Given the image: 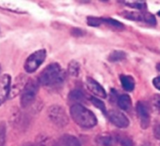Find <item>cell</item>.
I'll return each instance as SVG.
<instances>
[{"mask_svg":"<svg viewBox=\"0 0 160 146\" xmlns=\"http://www.w3.org/2000/svg\"><path fill=\"white\" fill-rule=\"evenodd\" d=\"M66 77L65 70L58 63L48 65L38 75V82L43 86H53L64 82Z\"/></svg>","mask_w":160,"mask_h":146,"instance_id":"cell-1","label":"cell"},{"mask_svg":"<svg viewBox=\"0 0 160 146\" xmlns=\"http://www.w3.org/2000/svg\"><path fill=\"white\" fill-rule=\"evenodd\" d=\"M69 112L73 121L81 128H92L98 124L96 115L82 104H73Z\"/></svg>","mask_w":160,"mask_h":146,"instance_id":"cell-2","label":"cell"},{"mask_svg":"<svg viewBox=\"0 0 160 146\" xmlns=\"http://www.w3.org/2000/svg\"><path fill=\"white\" fill-rule=\"evenodd\" d=\"M38 86L39 83L38 80L34 79L27 81V83L24 84L21 94V106L22 108L28 107L35 100L38 93Z\"/></svg>","mask_w":160,"mask_h":146,"instance_id":"cell-3","label":"cell"},{"mask_svg":"<svg viewBox=\"0 0 160 146\" xmlns=\"http://www.w3.org/2000/svg\"><path fill=\"white\" fill-rule=\"evenodd\" d=\"M46 56H47V52L45 49H40L31 53L27 57L24 63L25 71L28 73L35 72L40 67V65L45 61Z\"/></svg>","mask_w":160,"mask_h":146,"instance_id":"cell-4","label":"cell"},{"mask_svg":"<svg viewBox=\"0 0 160 146\" xmlns=\"http://www.w3.org/2000/svg\"><path fill=\"white\" fill-rule=\"evenodd\" d=\"M48 116L50 120L57 127L64 128L68 123V117L63 107L52 105L48 109Z\"/></svg>","mask_w":160,"mask_h":146,"instance_id":"cell-5","label":"cell"},{"mask_svg":"<svg viewBox=\"0 0 160 146\" xmlns=\"http://www.w3.org/2000/svg\"><path fill=\"white\" fill-rule=\"evenodd\" d=\"M137 114L141 122V127L145 129L149 127L151 122V115H150V107L144 101H139L136 105Z\"/></svg>","mask_w":160,"mask_h":146,"instance_id":"cell-6","label":"cell"},{"mask_svg":"<svg viewBox=\"0 0 160 146\" xmlns=\"http://www.w3.org/2000/svg\"><path fill=\"white\" fill-rule=\"evenodd\" d=\"M108 118L110 121L116 126L119 128H126L129 126V120L128 118L121 112L116 110H111L107 112Z\"/></svg>","mask_w":160,"mask_h":146,"instance_id":"cell-7","label":"cell"},{"mask_svg":"<svg viewBox=\"0 0 160 146\" xmlns=\"http://www.w3.org/2000/svg\"><path fill=\"white\" fill-rule=\"evenodd\" d=\"M11 77L8 74H3L0 77V106L7 100L10 92Z\"/></svg>","mask_w":160,"mask_h":146,"instance_id":"cell-8","label":"cell"},{"mask_svg":"<svg viewBox=\"0 0 160 146\" xmlns=\"http://www.w3.org/2000/svg\"><path fill=\"white\" fill-rule=\"evenodd\" d=\"M86 85H87V88L89 89V91L92 92L95 96H97L98 98H105L107 97V93H106L105 89L102 87V85L100 83H98L93 78H90V77L86 78Z\"/></svg>","mask_w":160,"mask_h":146,"instance_id":"cell-9","label":"cell"},{"mask_svg":"<svg viewBox=\"0 0 160 146\" xmlns=\"http://www.w3.org/2000/svg\"><path fill=\"white\" fill-rule=\"evenodd\" d=\"M52 146H82L80 141L72 135H63L58 138Z\"/></svg>","mask_w":160,"mask_h":146,"instance_id":"cell-10","label":"cell"},{"mask_svg":"<svg viewBox=\"0 0 160 146\" xmlns=\"http://www.w3.org/2000/svg\"><path fill=\"white\" fill-rule=\"evenodd\" d=\"M118 142V137L110 134L103 133L97 138V143L100 146H116Z\"/></svg>","mask_w":160,"mask_h":146,"instance_id":"cell-11","label":"cell"},{"mask_svg":"<svg viewBox=\"0 0 160 146\" xmlns=\"http://www.w3.org/2000/svg\"><path fill=\"white\" fill-rule=\"evenodd\" d=\"M121 80V84L123 86V88L128 91V92H131L134 90L135 87V81L131 76H128V75H121L120 77Z\"/></svg>","mask_w":160,"mask_h":146,"instance_id":"cell-12","label":"cell"},{"mask_svg":"<svg viewBox=\"0 0 160 146\" xmlns=\"http://www.w3.org/2000/svg\"><path fill=\"white\" fill-rule=\"evenodd\" d=\"M68 99L71 102H74V104H80V102L85 101V95L82 90L75 89L69 93Z\"/></svg>","mask_w":160,"mask_h":146,"instance_id":"cell-13","label":"cell"},{"mask_svg":"<svg viewBox=\"0 0 160 146\" xmlns=\"http://www.w3.org/2000/svg\"><path fill=\"white\" fill-rule=\"evenodd\" d=\"M117 103L118 106L124 110V111H128L132 105V101H131V98L128 95H121L118 97L117 99Z\"/></svg>","mask_w":160,"mask_h":146,"instance_id":"cell-14","label":"cell"},{"mask_svg":"<svg viewBox=\"0 0 160 146\" xmlns=\"http://www.w3.org/2000/svg\"><path fill=\"white\" fill-rule=\"evenodd\" d=\"M150 110H152L156 113H160V95H155L151 100L150 104H148Z\"/></svg>","mask_w":160,"mask_h":146,"instance_id":"cell-15","label":"cell"},{"mask_svg":"<svg viewBox=\"0 0 160 146\" xmlns=\"http://www.w3.org/2000/svg\"><path fill=\"white\" fill-rule=\"evenodd\" d=\"M102 21H103L104 23H106L107 25H109V26H111V27H112V28H114L116 30H123V29H125V25L122 23H120V22H118V21H116L114 19H112V18L103 19L102 18Z\"/></svg>","mask_w":160,"mask_h":146,"instance_id":"cell-16","label":"cell"},{"mask_svg":"<svg viewBox=\"0 0 160 146\" xmlns=\"http://www.w3.org/2000/svg\"><path fill=\"white\" fill-rule=\"evenodd\" d=\"M126 53L122 51H113L108 57L109 61L111 62H118L126 59Z\"/></svg>","mask_w":160,"mask_h":146,"instance_id":"cell-17","label":"cell"},{"mask_svg":"<svg viewBox=\"0 0 160 146\" xmlns=\"http://www.w3.org/2000/svg\"><path fill=\"white\" fill-rule=\"evenodd\" d=\"M68 72L69 75H71L73 77H77L80 72V64L77 61H71L68 64Z\"/></svg>","mask_w":160,"mask_h":146,"instance_id":"cell-18","label":"cell"},{"mask_svg":"<svg viewBox=\"0 0 160 146\" xmlns=\"http://www.w3.org/2000/svg\"><path fill=\"white\" fill-rule=\"evenodd\" d=\"M123 16L133 21H142L143 20V14L141 12H131V11H125L123 13Z\"/></svg>","mask_w":160,"mask_h":146,"instance_id":"cell-19","label":"cell"},{"mask_svg":"<svg viewBox=\"0 0 160 146\" xmlns=\"http://www.w3.org/2000/svg\"><path fill=\"white\" fill-rule=\"evenodd\" d=\"M91 102H92V104H93L95 107H97L98 109H99L100 111H102V112H103V113L107 114V111H106L105 104H104L100 99H98V98H94V97H92V98H91Z\"/></svg>","mask_w":160,"mask_h":146,"instance_id":"cell-20","label":"cell"},{"mask_svg":"<svg viewBox=\"0 0 160 146\" xmlns=\"http://www.w3.org/2000/svg\"><path fill=\"white\" fill-rule=\"evenodd\" d=\"M125 4H128V6L138 8V9H142L146 7V3L144 1H124Z\"/></svg>","mask_w":160,"mask_h":146,"instance_id":"cell-21","label":"cell"},{"mask_svg":"<svg viewBox=\"0 0 160 146\" xmlns=\"http://www.w3.org/2000/svg\"><path fill=\"white\" fill-rule=\"evenodd\" d=\"M87 23L90 26H99L101 25V23H103L102 18H98V17H88L87 18Z\"/></svg>","mask_w":160,"mask_h":146,"instance_id":"cell-22","label":"cell"},{"mask_svg":"<svg viewBox=\"0 0 160 146\" xmlns=\"http://www.w3.org/2000/svg\"><path fill=\"white\" fill-rule=\"evenodd\" d=\"M6 143V125L0 123V146L5 145Z\"/></svg>","mask_w":160,"mask_h":146,"instance_id":"cell-23","label":"cell"},{"mask_svg":"<svg viewBox=\"0 0 160 146\" xmlns=\"http://www.w3.org/2000/svg\"><path fill=\"white\" fill-rule=\"evenodd\" d=\"M143 21H145L147 23L151 24V25H155L157 23V21H156V18L153 14L149 13V12H145L143 14Z\"/></svg>","mask_w":160,"mask_h":146,"instance_id":"cell-24","label":"cell"},{"mask_svg":"<svg viewBox=\"0 0 160 146\" xmlns=\"http://www.w3.org/2000/svg\"><path fill=\"white\" fill-rule=\"evenodd\" d=\"M118 141L120 142L122 146H133V142L130 138L124 136V137H118Z\"/></svg>","mask_w":160,"mask_h":146,"instance_id":"cell-25","label":"cell"},{"mask_svg":"<svg viewBox=\"0 0 160 146\" xmlns=\"http://www.w3.org/2000/svg\"><path fill=\"white\" fill-rule=\"evenodd\" d=\"M154 134L156 138L160 139V123H157L155 128H154Z\"/></svg>","mask_w":160,"mask_h":146,"instance_id":"cell-26","label":"cell"},{"mask_svg":"<svg viewBox=\"0 0 160 146\" xmlns=\"http://www.w3.org/2000/svg\"><path fill=\"white\" fill-rule=\"evenodd\" d=\"M153 84H154V86H155L157 89L160 90V76L155 78V79L153 80Z\"/></svg>","mask_w":160,"mask_h":146,"instance_id":"cell-27","label":"cell"},{"mask_svg":"<svg viewBox=\"0 0 160 146\" xmlns=\"http://www.w3.org/2000/svg\"><path fill=\"white\" fill-rule=\"evenodd\" d=\"M72 35L73 36H82V31L81 30V29H78V28H74V29H72Z\"/></svg>","mask_w":160,"mask_h":146,"instance_id":"cell-28","label":"cell"},{"mask_svg":"<svg viewBox=\"0 0 160 146\" xmlns=\"http://www.w3.org/2000/svg\"><path fill=\"white\" fill-rule=\"evenodd\" d=\"M157 68H158V70H159L160 71V63L159 64H158V67H157Z\"/></svg>","mask_w":160,"mask_h":146,"instance_id":"cell-29","label":"cell"},{"mask_svg":"<svg viewBox=\"0 0 160 146\" xmlns=\"http://www.w3.org/2000/svg\"><path fill=\"white\" fill-rule=\"evenodd\" d=\"M158 15H159V16H160V11H159V12H158Z\"/></svg>","mask_w":160,"mask_h":146,"instance_id":"cell-30","label":"cell"},{"mask_svg":"<svg viewBox=\"0 0 160 146\" xmlns=\"http://www.w3.org/2000/svg\"><path fill=\"white\" fill-rule=\"evenodd\" d=\"M0 70H1V66H0Z\"/></svg>","mask_w":160,"mask_h":146,"instance_id":"cell-31","label":"cell"},{"mask_svg":"<svg viewBox=\"0 0 160 146\" xmlns=\"http://www.w3.org/2000/svg\"><path fill=\"white\" fill-rule=\"evenodd\" d=\"M30 146H33V145H30Z\"/></svg>","mask_w":160,"mask_h":146,"instance_id":"cell-32","label":"cell"}]
</instances>
